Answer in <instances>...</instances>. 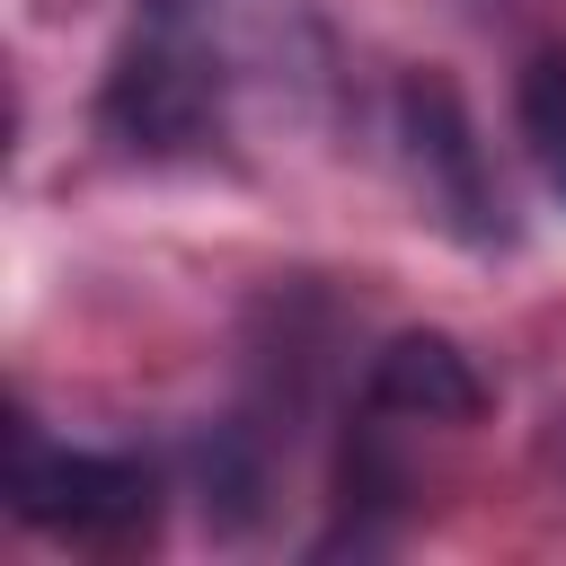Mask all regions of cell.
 Wrapping results in <instances>:
<instances>
[{"label":"cell","instance_id":"1","mask_svg":"<svg viewBox=\"0 0 566 566\" xmlns=\"http://www.w3.org/2000/svg\"><path fill=\"white\" fill-rule=\"evenodd\" d=\"M9 504L71 548H133V539H150V513H159L150 469H133L115 451H53L27 424L9 451Z\"/></svg>","mask_w":566,"mask_h":566},{"label":"cell","instance_id":"2","mask_svg":"<svg viewBox=\"0 0 566 566\" xmlns=\"http://www.w3.org/2000/svg\"><path fill=\"white\" fill-rule=\"evenodd\" d=\"M106 124L133 150H195L212 133V71L177 35H142L106 80Z\"/></svg>","mask_w":566,"mask_h":566},{"label":"cell","instance_id":"3","mask_svg":"<svg viewBox=\"0 0 566 566\" xmlns=\"http://www.w3.org/2000/svg\"><path fill=\"white\" fill-rule=\"evenodd\" d=\"M407 159L424 177V203L460 239H495V195H486V168H478V142H469L451 80H407Z\"/></svg>","mask_w":566,"mask_h":566},{"label":"cell","instance_id":"4","mask_svg":"<svg viewBox=\"0 0 566 566\" xmlns=\"http://www.w3.org/2000/svg\"><path fill=\"white\" fill-rule=\"evenodd\" d=\"M371 407L407 416V424H478L486 416V380L451 336L407 327V336H389L371 354Z\"/></svg>","mask_w":566,"mask_h":566},{"label":"cell","instance_id":"5","mask_svg":"<svg viewBox=\"0 0 566 566\" xmlns=\"http://www.w3.org/2000/svg\"><path fill=\"white\" fill-rule=\"evenodd\" d=\"M522 133H531L548 186L566 195V53H539V62L522 71Z\"/></svg>","mask_w":566,"mask_h":566}]
</instances>
